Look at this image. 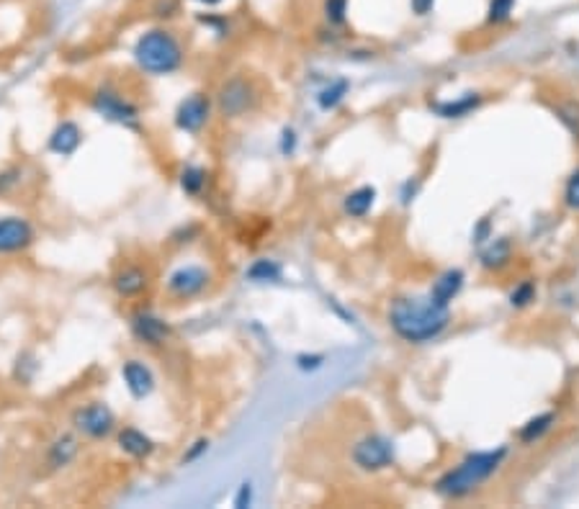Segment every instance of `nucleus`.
Wrapping results in <instances>:
<instances>
[{
    "label": "nucleus",
    "instance_id": "1",
    "mask_svg": "<svg viewBox=\"0 0 579 509\" xmlns=\"http://www.w3.org/2000/svg\"><path fill=\"white\" fill-rule=\"evenodd\" d=\"M448 306L430 299H399L389 312L394 332L407 343H427L448 327Z\"/></svg>",
    "mask_w": 579,
    "mask_h": 509
},
{
    "label": "nucleus",
    "instance_id": "23",
    "mask_svg": "<svg viewBox=\"0 0 579 509\" xmlns=\"http://www.w3.org/2000/svg\"><path fill=\"white\" fill-rule=\"evenodd\" d=\"M515 3H518V0H489V24H504V21L513 15V11H515Z\"/></svg>",
    "mask_w": 579,
    "mask_h": 509
},
{
    "label": "nucleus",
    "instance_id": "6",
    "mask_svg": "<svg viewBox=\"0 0 579 509\" xmlns=\"http://www.w3.org/2000/svg\"><path fill=\"white\" fill-rule=\"evenodd\" d=\"M394 461V445L382 437V434H371V437H364L355 448H353V464L364 471H379V468H386Z\"/></svg>",
    "mask_w": 579,
    "mask_h": 509
},
{
    "label": "nucleus",
    "instance_id": "33",
    "mask_svg": "<svg viewBox=\"0 0 579 509\" xmlns=\"http://www.w3.org/2000/svg\"><path fill=\"white\" fill-rule=\"evenodd\" d=\"M194 3H198V5H219L222 0H194Z\"/></svg>",
    "mask_w": 579,
    "mask_h": 509
},
{
    "label": "nucleus",
    "instance_id": "30",
    "mask_svg": "<svg viewBox=\"0 0 579 509\" xmlns=\"http://www.w3.org/2000/svg\"><path fill=\"white\" fill-rule=\"evenodd\" d=\"M18 175H21V170H18V167L0 173V194H3V191H8L11 185H15V183H18Z\"/></svg>",
    "mask_w": 579,
    "mask_h": 509
},
{
    "label": "nucleus",
    "instance_id": "16",
    "mask_svg": "<svg viewBox=\"0 0 579 509\" xmlns=\"http://www.w3.org/2000/svg\"><path fill=\"white\" fill-rule=\"evenodd\" d=\"M80 453V440H77V433H65L60 434L52 445H49V453H46V464L49 468L60 471V468H67L73 464Z\"/></svg>",
    "mask_w": 579,
    "mask_h": 509
},
{
    "label": "nucleus",
    "instance_id": "31",
    "mask_svg": "<svg viewBox=\"0 0 579 509\" xmlns=\"http://www.w3.org/2000/svg\"><path fill=\"white\" fill-rule=\"evenodd\" d=\"M435 0H410V8L414 15H427L433 11Z\"/></svg>",
    "mask_w": 579,
    "mask_h": 509
},
{
    "label": "nucleus",
    "instance_id": "18",
    "mask_svg": "<svg viewBox=\"0 0 579 509\" xmlns=\"http://www.w3.org/2000/svg\"><path fill=\"white\" fill-rule=\"evenodd\" d=\"M374 198H376V191L371 185H364L358 191H353L348 198H345V211L351 216H366L368 209L374 206Z\"/></svg>",
    "mask_w": 579,
    "mask_h": 509
},
{
    "label": "nucleus",
    "instance_id": "7",
    "mask_svg": "<svg viewBox=\"0 0 579 509\" xmlns=\"http://www.w3.org/2000/svg\"><path fill=\"white\" fill-rule=\"evenodd\" d=\"M91 101H93V108H95L101 116H106V119L116 121V124H126V126H135V124H137L139 119L137 105L129 104L122 93H116V90L98 88L95 93H93Z\"/></svg>",
    "mask_w": 579,
    "mask_h": 509
},
{
    "label": "nucleus",
    "instance_id": "28",
    "mask_svg": "<svg viewBox=\"0 0 579 509\" xmlns=\"http://www.w3.org/2000/svg\"><path fill=\"white\" fill-rule=\"evenodd\" d=\"M253 504V484L250 481H245L243 486H240V492L235 496V507L237 509H245Z\"/></svg>",
    "mask_w": 579,
    "mask_h": 509
},
{
    "label": "nucleus",
    "instance_id": "14",
    "mask_svg": "<svg viewBox=\"0 0 579 509\" xmlns=\"http://www.w3.org/2000/svg\"><path fill=\"white\" fill-rule=\"evenodd\" d=\"M80 145H83V129L77 126L75 121H62V124H57L55 132L49 135V142H46L49 152H55L60 157H70Z\"/></svg>",
    "mask_w": 579,
    "mask_h": 509
},
{
    "label": "nucleus",
    "instance_id": "10",
    "mask_svg": "<svg viewBox=\"0 0 579 509\" xmlns=\"http://www.w3.org/2000/svg\"><path fill=\"white\" fill-rule=\"evenodd\" d=\"M212 116V104L204 93H194L185 101H181L178 111H175V126L185 132V135H198L206 121Z\"/></svg>",
    "mask_w": 579,
    "mask_h": 509
},
{
    "label": "nucleus",
    "instance_id": "2",
    "mask_svg": "<svg viewBox=\"0 0 579 509\" xmlns=\"http://www.w3.org/2000/svg\"><path fill=\"white\" fill-rule=\"evenodd\" d=\"M507 450H484V453H472L466 455L456 468H451L441 481H438V492L448 499L472 494L474 489H479L484 481L500 468L504 461Z\"/></svg>",
    "mask_w": 579,
    "mask_h": 509
},
{
    "label": "nucleus",
    "instance_id": "4",
    "mask_svg": "<svg viewBox=\"0 0 579 509\" xmlns=\"http://www.w3.org/2000/svg\"><path fill=\"white\" fill-rule=\"evenodd\" d=\"M73 430L88 440H104L116 430V414L106 402H85L73 412Z\"/></svg>",
    "mask_w": 579,
    "mask_h": 509
},
{
    "label": "nucleus",
    "instance_id": "15",
    "mask_svg": "<svg viewBox=\"0 0 579 509\" xmlns=\"http://www.w3.org/2000/svg\"><path fill=\"white\" fill-rule=\"evenodd\" d=\"M116 445H119V450H122L124 455L137 458V461L150 458L155 450L153 437L145 434L142 430H137V427H124V430H119V434H116Z\"/></svg>",
    "mask_w": 579,
    "mask_h": 509
},
{
    "label": "nucleus",
    "instance_id": "26",
    "mask_svg": "<svg viewBox=\"0 0 579 509\" xmlns=\"http://www.w3.org/2000/svg\"><path fill=\"white\" fill-rule=\"evenodd\" d=\"M531 301H535V285L531 281L520 284L513 294H510V304L513 306H528Z\"/></svg>",
    "mask_w": 579,
    "mask_h": 509
},
{
    "label": "nucleus",
    "instance_id": "17",
    "mask_svg": "<svg viewBox=\"0 0 579 509\" xmlns=\"http://www.w3.org/2000/svg\"><path fill=\"white\" fill-rule=\"evenodd\" d=\"M464 285V273L461 270H445L441 278L433 284V291H430V301H435L438 306H448L454 296L461 291Z\"/></svg>",
    "mask_w": 579,
    "mask_h": 509
},
{
    "label": "nucleus",
    "instance_id": "11",
    "mask_svg": "<svg viewBox=\"0 0 579 509\" xmlns=\"http://www.w3.org/2000/svg\"><path fill=\"white\" fill-rule=\"evenodd\" d=\"M129 324H132V334L137 337L139 343L153 344V347L163 344L170 337L168 322L153 314V312H137V314L132 316Z\"/></svg>",
    "mask_w": 579,
    "mask_h": 509
},
{
    "label": "nucleus",
    "instance_id": "13",
    "mask_svg": "<svg viewBox=\"0 0 579 509\" xmlns=\"http://www.w3.org/2000/svg\"><path fill=\"white\" fill-rule=\"evenodd\" d=\"M122 378L135 399H145L153 394L155 375L142 360H126L122 365Z\"/></svg>",
    "mask_w": 579,
    "mask_h": 509
},
{
    "label": "nucleus",
    "instance_id": "22",
    "mask_svg": "<svg viewBox=\"0 0 579 509\" xmlns=\"http://www.w3.org/2000/svg\"><path fill=\"white\" fill-rule=\"evenodd\" d=\"M281 273L284 270H281V265L275 260H258L253 268L247 270V278L250 281H260V284L263 281H281Z\"/></svg>",
    "mask_w": 579,
    "mask_h": 509
},
{
    "label": "nucleus",
    "instance_id": "24",
    "mask_svg": "<svg viewBox=\"0 0 579 509\" xmlns=\"http://www.w3.org/2000/svg\"><path fill=\"white\" fill-rule=\"evenodd\" d=\"M345 93H348V80H337L335 85H330V88H324L320 93V105L324 111H330V108H335L343 98H345Z\"/></svg>",
    "mask_w": 579,
    "mask_h": 509
},
{
    "label": "nucleus",
    "instance_id": "32",
    "mask_svg": "<svg viewBox=\"0 0 579 509\" xmlns=\"http://www.w3.org/2000/svg\"><path fill=\"white\" fill-rule=\"evenodd\" d=\"M322 360H324L322 355H312V358H306V355H302V358H299V368H302V371H309V368L314 371V368H320Z\"/></svg>",
    "mask_w": 579,
    "mask_h": 509
},
{
    "label": "nucleus",
    "instance_id": "29",
    "mask_svg": "<svg viewBox=\"0 0 579 509\" xmlns=\"http://www.w3.org/2000/svg\"><path fill=\"white\" fill-rule=\"evenodd\" d=\"M206 450H209V440H204V437H201V440H196V443L191 445V450H188V453L184 455V464L196 461L198 455H201V453H206Z\"/></svg>",
    "mask_w": 579,
    "mask_h": 509
},
{
    "label": "nucleus",
    "instance_id": "5",
    "mask_svg": "<svg viewBox=\"0 0 579 509\" xmlns=\"http://www.w3.org/2000/svg\"><path fill=\"white\" fill-rule=\"evenodd\" d=\"M212 284V273L204 265H181L178 270H173L168 275V294L173 299H194L198 294L206 291V285Z\"/></svg>",
    "mask_w": 579,
    "mask_h": 509
},
{
    "label": "nucleus",
    "instance_id": "8",
    "mask_svg": "<svg viewBox=\"0 0 579 509\" xmlns=\"http://www.w3.org/2000/svg\"><path fill=\"white\" fill-rule=\"evenodd\" d=\"M34 245V226L24 216H0V254H18Z\"/></svg>",
    "mask_w": 579,
    "mask_h": 509
},
{
    "label": "nucleus",
    "instance_id": "27",
    "mask_svg": "<svg viewBox=\"0 0 579 509\" xmlns=\"http://www.w3.org/2000/svg\"><path fill=\"white\" fill-rule=\"evenodd\" d=\"M566 204L572 206L574 211H579V170L569 178V183H566Z\"/></svg>",
    "mask_w": 579,
    "mask_h": 509
},
{
    "label": "nucleus",
    "instance_id": "9",
    "mask_svg": "<svg viewBox=\"0 0 579 509\" xmlns=\"http://www.w3.org/2000/svg\"><path fill=\"white\" fill-rule=\"evenodd\" d=\"M253 85L245 80V77H229L227 83L219 88V95H216V104H219V111H222V116H229V119H235V116H243L245 111L250 108L253 104Z\"/></svg>",
    "mask_w": 579,
    "mask_h": 509
},
{
    "label": "nucleus",
    "instance_id": "21",
    "mask_svg": "<svg viewBox=\"0 0 579 509\" xmlns=\"http://www.w3.org/2000/svg\"><path fill=\"white\" fill-rule=\"evenodd\" d=\"M551 424H554V414H541V417H534V420L528 422V424L520 430V440H523V443H535V440H541V434L549 433Z\"/></svg>",
    "mask_w": 579,
    "mask_h": 509
},
{
    "label": "nucleus",
    "instance_id": "20",
    "mask_svg": "<svg viewBox=\"0 0 579 509\" xmlns=\"http://www.w3.org/2000/svg\"><path fill=\"white\" fill-rule=\"evenodd\" d=\"M206 185V170L196 165H185L184 173H181V188H184L188 195H198Z\"/></svg>",
    "mask_w": 579,
    "mask_h": 509
},
{
    "label": "nucleus",
    "instance_id": "19",
    "mask_svg": "<svg viewBox=\"0 0 579 509\" xmlns=\"http://www.w3.org/2000/svg\"><path fill=\"white\" fill-rule=\"evenodd\" d=\"M479 95L476 93H469V95H464L461 101H451V104H438L435 108H438V114L441 116H445V119H458V116H466L472 108H476L479 105Z\"/></svg>",
    "mask_w": 579,
    "mask_h": 509
},
{
    "label": "nucleus",
    "instance_id": "3",
    "mask_svg": "<svg viewBox=\"0 0 579 509\" xmlns=\"http://www.w3.org/2000/svg\"><path fill=\"white\" fill-rule=\"evenodd\" d=\"M135 62L150 75H170L184 65V46L173 31L150 29L135 45Z\"/></svg>",
    "mask_w": 579,
    "mask_h": 509
},
{
    "label": "nucleus",
    "instance_id": "12",
    "mask_svg": "<svg viewBox=\"0 0 579 509\" xmlns=\"http://www.w3.org/2000/svg\"><path fill=\"white\" fill-rule=\"evenodd\" d=\"M147 285H150V273L142 265H124L111 278V288L116 291L119 299H135L142 291H147Z\"/></svg>",
    "mask_w": 579,
    "mask_h": 509
},
{
    "label": "nucleus",
    "instance_id": "25",
    "mask_svg": "<svg viewBox=\"0 0 579 509\" xmlns=\"http://www.w3.org/2000/svg\"><path fill=\"white\" fill-rule=\"evenodd\" d=\"M345 15H348V0H324V18L330 24H345Z\"/></svg>",
    "mask_w": 579,
    "mask_h": 509
}]
</instances>
